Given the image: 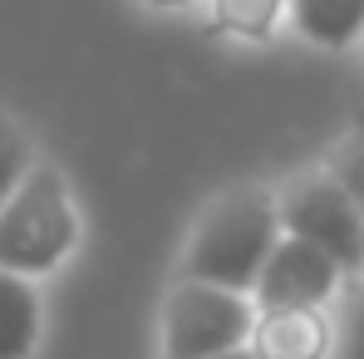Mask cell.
<instances>
[{
	"label": "cell",
	"instance_id": "6da1fadb",
	"mask_svg": "<svg viewBox=\"0 0 364 359\" xmlns=\"http://www.w3.org/2000/svg\"><path fill=\"white\" fill-rule=\"evenodd\" d=\"M276 237H281V207H276L271 192H261V187L227 192L202 217V227L192 232L187 276L227 286V291H251V281H256L266 251L276 246Z\"/></svg>",
	"mask_w": 364,
	"mask_h": 359
},
{
	"label": "cell",
	"instance_id": "7a4b0ae2",
	"mask_svg": "<svg viewBox=\"0 0 364 359\" xmlns=\"http://www.w3.org/2000/svg\"><path fill=\"white\" fill-rule=\"evenodd\" d=\"M79 222L60 168H30L20 187L0 202V271L50 276L74 251Z\"/></svg>",
	"mask_w": 364,
	"mask_h": 359
},
{
	"label": "cell",
	"instance_id": "3957f363",
	"mask_svg": "<svg viewBox=\"0 0 364 359\" xmlns=\"http://www.w3.org/2000/svg\"><path fill=\"white\" fill-rule=\"evenodd\" d=\"M256 300L212 281H182L163 310V359H207L222 350L251 345Z\"/></svg>",
	"mask_w": 364,
	"mask_h": 359
},
{
	"label": "cell",
	"instance_id": "277c9868",
	"mask_svg": "<svg viewBox=\"0 0 364 359\" xmlns=\"http://www.w3.org/2000/svg\"><path fill=\"white\" fill-rule=\"evenodd\" d=\"M364 212L350 202V192L335 178H310L286 192L281 202V232L320 246L340 271H360L364 266V237H360Z\"/></svg>",
	"mask_w": 364,
	"mask_h": 359
},
{
	"label": "cell",
	"instance_id": "5b68a950",
	"mask_svg": "<svg viewBox=\"0 0 364 359\" xmlns=\"http://www.w3.org/2000/svg\"><path fill=\"white\" fill-rule=\"evenodd\" d=\"M340 276L345 271L320 246L281 232L276 246L266 251L256 281H251V300H256V310H271V305H325L335 296Z\"/></svg>",
	"mask_w": 364,
	"mask_h": 359
},
{
	"label": "cell",
	"instance_id": "8992f818",
	"mask_svg": "<svg viewBox=\"0 0 364 359\" xmlns=\"http://www.w3.org/2000/svg\"><path fill=\"white\" fill-rule=\"evenodd\" d=\"M251 350L261 359H330L335 325L320 305H271V310H256Z\"/></svg>",
	"mask_w": 364,
	"mask_h": 359
},
{
	"label": "cell",
	"instance_id": "52a82bcc",
	"mask_svg": "<svg viewBox=\"0 0 364 359\" xmlns=\"http://www.w3.org/2000/svg\"><path fill=\"white\" fill-rule=\"evenodd\" d=\"M40 335V296L30 276L0 271V359H25Z\"/></svg>",
	"mask_w": 364,
	"mask_h": 359
},
{
	"label": "cell",
	"instance_id": "ba28073f",
	"mask_svg": "<svg viewBox=\"0 0 364 359\" xmlns=\"http://www.w3.org/2000/svg\"><path fill=\"white\" fill-rule=\"evenodd\" d=\"M286 5H291L296 30L325 50L355 45L364 35V0H286Z\"/></svg>",
	"mask_w": 364,
	"mask_h": 359
},
{
	"label": "cell",
	"instance_id": "9c48e42d",
	"mask_svg": "<svg viewBox=\"0 0 364 359\" xmlns=\"http://www.w3.org/2000/svg\"><path fill=\"white\" fill-rule=\"evenodd\" d=\"M281 10H286V0H212V20L242 40H266L276 30Z\"/></svg>",
	"mask_w": 364,
	"mask_h": 359
},
{
	"label": "cell",
	"instance_id": "30bf717a",
	"mask_svg": "<svg viewBox=\"0 0 364 359\" xmlns=\"http://www.w3.org/2000/svg\"><path fill=\"white\" fill-rule=\"evenodd\" d=\"M30 173V143L20 133V123L0 114V202L20 187V178Z\"/></svg>",
	"mask_w": 364,
	"mask_h": 359
},
{
	"label": "cell",
	"instance_id": "8fae6325",
	"mask_svg": "<svg viewBox=\"0 0 364 359\" xmlns=\"http://www.w3.org/2000/svg\"><path fill=\"white\" fill-rule=\"evenodd\" d=\"M330 178L350 192V202L364 212V133H355L335 158H330Z\"/></svg>",
	"mask_w": 364,
	"mask_h": 359
},
{
	"label": "cell",
	"instance_id": "7c38bea8",
	"mask_svg": "<svg viewBox=\"0 0 364 359\" xmlns=\"http://www.w3.org/2000/svg\"><path fill=\"white\" fill-rule=\"evenodd\" d=\"M340 359H364V296L350 305V320L340 330Z\"/></svg>",
	"mask_w": 364,
	"mask_h": 359
},
{
	"label": "cell",
	"instance_id": "4fadbf2b",
	"mask_svg": "<svg viewBox=\"0 0 364 359\" xmlns=\"http://www.w3.org/2000/svg\"><path fill=\"white\" fill-rule=\"evenodd\" d=\"M207 359H261L251 345H237V350H222V355H207Z\"/></svg>",
	"mask_w": 364,
	"mask_h": 359
},
{
	"label": "cell",
	"instance_id": "5bb4252c",
	"mask_svg": "<svg viewBox=\"0 0 364 359\" xmlns=\"http://www.w3.org/2000/svg\"><path fill=\"white\" fill-rule=\"evenodd\" d=\"M143 5H158V10H178V5H192V0H143Z\"/></svg>",
	"mask_w": 364,
	"mask_h": 359
},
{
	"label": "cell",
	"instance_id": "9a60e30c",
	"mask_svg": "<svg viewBox=\"0 0 364 359\" xmlns=\"http://www.w3.org/2000/svg\"><path fill=\"white\" fill-rule=\"evenodd\" d=\"M360 237H364V222H360Z\"/></svg>",
	"mask_w": 364,
	"mask_h": 359
}]
</instances>
